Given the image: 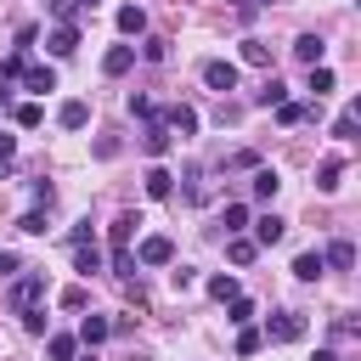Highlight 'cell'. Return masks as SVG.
<instances>
[{"label":"cell","mask_w":361,"mask_h":361,"mask_svg":"<svg viewBox=\"0 0 361 361\" xmlns=\"http://www.w3.org/2000/svg\"><path fill=\"white\" fill-rule=\"evenodd\" d=\"M259 338H265V344H293V338H305V316H299V310H276Z\"/></svg>","instance_id":"1"},{"label":"cell","mask_w":361,"mask_h":361,"mask_svg":"<svg viewBox=\"0 0 361 361\" xmlns=\"http://www.w3.org/2000/svg\"><path fill=\"white\" fill-rule=\"evenodd\" d=\"M203 85L209 90H237V62H226V56H214V62H203Z\"/></svg>","instance_id":"2"},{"label":"cell","mask_w":361,"mask_h":361,"mask_svg":"<svg viewBox=\"0 0 361 361\" xmlns=\"http://www.w3.org/2000/svg\"><path fill=\"white\" fill-rule=\"evenodd\" d=\"M39 299H45V276H23V282L11 288V310H17V316H28Z\"/></svg>","instance_id":"3"},{"label":"cell","mask_w":361,"mask_h":361,"mask_svg":"<svg viewBox=\"0 0 361 361\" xmlns=\"http://www.w3.org/2000/svg\"><path fill=\"white\" fill-rule=\"evenodd\" d=\"M282 237H288V220L282 214H259L254 220V248H276Z\"/></svg>","instance_id":"4"},{"label":"cell","mask_w":361,"mask_h":361,"mask_svg":"<svg viewBox=\"0 0 361 361\" xmlns=\"http://www.w3.org/2000/svg\"><path fill=\"white\" fill-rule=\"evenodd\" d=\"M45 51H51V56H73V51H79V28H73V23H56V28L45 34Z\"/></svg>","instance_id":"5"},{"label":"cell","mask_w":361,"mask_h":361,"mask_svg":"<svg viewBox=\"0 0 361 361\" xmlns=\"http://www.w3.org/2000/svg\"><path fill=\"white\" fill-rule=\"evenodd\" d=\"M158 124H164L169 135H197V113H192L186 102H175V107H169V113H164Z\"/></svg>","instance_id":"6"},{"label":"cell","mask_w":361,"mask_h":361,"mask_svg":"<svg viewBox=\"0 0 361 361\" xmlns=\"http://www.w3.org/2000/svg\"><path fill=\"white\" fill-rule=\"evenodd\" d=\"M135 259H141V265H169V259H175V243H169V237H141Z\"/></svg>","instance_id":"7"},{"label":"cell","mask_w":361,"mask_h":361,"mask_svg":"<svg viewBox=\"0 0 361 361\" xmlns=\"http://www.w3.org/2000/svg\"><path fill=\"white\" fill-rule=\"evenodd\" d=\"M293 56H299L305 68H322V56H327V39H322V34H299V39H293Z\"/></svg>","instance_id":"8"},{"label":"cell","mask_w":361,"mask_h":361,"mask_svg":"<svg viewBox=\"0 0 361 361\" xmlns=\"http://www.w3.org/2000/svg\"><path fill=\"white\" fill-rule=\"evenodd\" d=\"M17 79H23V85H28L34 96H45V90H56V68H45V62H28V68H23Z\"/></svg>","instance_id":"9"},{"label":"cell","mask_w":361,"mask_h":361,"mask_svg":"<svg viewBox=\"0 0 361 361\" xmlns=\"http://www.w3.org/2000/svg\"><path fill=\"white\" fill-rule=\"evenodd\" d=\"M130 62H135V45H107L102 73H107V79H118V73H130Z\"/></svg>","instance_id":"10"},{"label":"cell","mask_w":361,"mask_h":361,"mask_svg":"<svg viewBox=\"0 0 361 361\" xmlns=\"http://www.w3.org/2000/svg\"><path fill=\"white\" fill-rule=\"evenodd\" d=\"M56 124H62V130H85V124H90V102H62V107H56Z\"/></svg>","instance_id":"11"},{"label":"cell","mask_w":361,"mask_h":361,"mask_svg":"<svg viewBox=\"0 0 361 361\" xmlns=\"http://www.w3.org/2000/svg\"><path fill=\"white\" fill-rule=\"evenodd\" d=\"M135 226H141L135 214H118V220H113V231H107V237H113V254H130V243H135Z\"/></svg>","instance_id":"12"},{"label":"cell","mask_w":361,"mask_h":361,"mask_svg":"<svg viewBox=\"0 0 361 361\" xmlns=\"http://www.w3.org/2000/svg\"><path fill=\"white\" fill-rule=\"evenodd\" d=\"M73 271H79V276L102 271V248H96V237H90V243H73Z\"/></svg>","instance_id":"13"},{"label":"cell","mask_w":361,"mask_h":361,"mask_svg":"<svg viewBox=\"0 0 361 361\" xmlns=\"http://www.w3.org/2000/svg\"><path fill=\"white\" fill-rule=\"evenodd\" d=\"M107 333H113V322H107V316H85V322H79V333H73V338H79V344H90V350H96V344H102V338H107Z\"/></svg>","instance_id":"14"},{"label":"cell","mask_w":361,"mask_h":361,"mask_svg":"<svg viewBox=\"0 0 361 361\" xmlns=\"http://www.w3.org/2000/svg\"><path fill=\"white\" fill-rule=\"evenodd\" d=\"M169 141H175V135H169V130H164L158 118H152V124H147V135H141V147H147V158H164V152H169Z\"/></svg>","instance_id":"15"},{"label":"cell","mask_w":361,"mask_h":361,"mask_svg":"<svg viewBox=\"0 0 361 361\" xmlns=\"http://www.w3.org/2000/svg\"><path fill=\"white\" fill-rule=\"evenodd\" d=\"M141 180H147V197H169V192H175V175H169L164 164H152Z\"/></svg>","instance_id":"16"},{"label":"cell","mask_w":361,"mask_h":361,"mask_svg":"<svg viewBox=\"0 0 361 361\" xmlns=\"http://www.w3.org/2000/svg\"><path fill=\"white\" fill-rule=\"evenodd\" d=\"M45 355H51V361H73V355H79V338H73V333H51V338H45Z\"/></svg>","instance_id":"17"},{"label":"cell","mask_w":361,"mask_h":361,"mask_svg":"<svg viewBox=\"0 0 361 361\" xmlns=\"http://www.w3.org/2000/svg\"><path fill=\"white\" fill-rule=\"evenodd\" d=\"M248 186H254V197H259V203H271V197H276V186H282V175H276V169H254V180H248Z\"/></svg>","instance_id":"18"},{"label":"cell","mask_w":361,"mask_h":361,"mask_svg":"<svg viewBox=\"0 0 361 361\" xmlns=\"http://www.w3.org/2000/svg\"><path fill=\"white\" fill-rule=\"evenodd\" d=\"M322 265H333V271H350V265H355V248H350V237H338V243L322 254Z\"/></svg>","instance_id":"19"},{"label":"cell","mask_w":361,"mask_h":361,"mask_svg":"<svg viewBox=\"0 0 361 361\" xmlns=\"http://www.w3.org/2000/svg\"><path fill=\"white\" fill-rule=\"evenodd\" d=\"M243 288H237V276L231 271H220V276H209V299H220V305H231Z\"/></svg>","instance_id":"20"},{"label":"cell","mask_w":361,"mask_h":361,"mask_svg":"<svg viewBox=\"0 0 361 361\" xmlns=\"http://www.w3.org/2000/svg\"><path fill=\"white\" fill-rule=\"evenodd\" d=\"M118 34H147V11L141 6H118Z\"/></svg>","instance_id":"21"},{"label":"cell","mask_w":361,"mask_h":361,"mask_svg":"<svg viewBox=\"0 0 361 361\" xmlns=\"http://www.w3.org/2000/svg\"><path fill=\"white\" fill-rule=\"evenodd\" d=\"M220 226H226V237H243V226H248V203H226Z\"/></svg>","instance_id":"22"},{"label":"cell","mask_w":361,"mask_h":361,"mask_svg":"<svg viewBox=\"0 0 361 361\" xmlns=\"http://www.w3.org/2000/svg\"><path fill=\"white\" fill-rule=\"evenodd\" d=\"M254 254H259V248H254V237H226V259H231V265H248Z\"/></svg>","instance_id":"23"},{"label":"cell","mask_w":361,"mask_h":361,"mask_svg":"<svg viewBox=\"0 0 361 361\" xmlns=\"http://www.w3.org/2000/svg\"><path fill=\"white\" fill-rule=\"evenodd\" d=\"M322 271H327V265H322V254H316V248H310V254H299V259H293V276H299V282H316V276H322Z\"/></svg>","instance_id":"24"},{"label":"cell","mask_w":361,"mask_h":361,"mask_svg":"<svg viewBox=\"0 0 361 361\" xmlns=\"http://www.w3.org/2000/svg\"><path fill=\"white\" fill-rule=\"evenodd\" d=\"M243 62L248 68H271V45L265 39H243Z\"/></svg>","instance_id":"25"},{"label":"cell","mask_w":361,"mask_h":361,"mask_svg":"<svg viewBox=\"0 0 361 361\" xmlns=\"http://www.w3.org/2000/svg\"><path fill=\"white\" fill-rule=\"evenodd\" d=\"M11 118H17L23 130H39V124H45V107H39V102H17V113H11Z\"/></svg>","instance_id":"26"},{"label":"cell","mask_w":361,"mask_h":361,"mask_svg":"<svg viewBox=\"0 0 361 361\" xmlns=\"http://www.w3.org/2000/svg\"><path fill=\"white\" fill-rule=\"evenodd\" d=\"M338 175H344V164H338V158H327V164L316 169V192H338Z\"/></svg>","instance_id":"27"},{"label":"cell","mask_w":361,"mask_h":361,"mask_svg":"<svg viewBox=\"0 0 361 361\" xmlns=\"http://www.w3.org/2000/svg\"><path fill=\"white\" fill-rule=\"evenodd\" d=\"M305 118H310L305 102H276V124H305Z\"/></svg>","instance_id":"28"},{"label":"cell","mask_w":361,"mask_h":361,"mask_svg":"<svg viewBox=\"0 0 361 361\" xmlns=\"http://www.w3.org/2000/svg\"><path fill=\"white\" fill-rule=\"evenodd\" d=\"M141 56H147V62H164V56H169V39H164V34H147V39H141Z\"/></svg>","instance_id":"29"},{"label":"cell","mask_w":361,"mask_h":361,"mask_svg":"<svg viewBox=\"0 0 361 361\" xmlns=\"http://www.w3.org/2000/svg\"><path fill=\"white\" fill-rule=\"evenodd\" d=\"M254 102H259V107H276V102H288V90H282V79L271 73V79H265V90H259Z\"/></svg>","instance_id":"30"},{"label":"cell","mask_w":361,"mask_h":361,"mask_svg":"<svg viewBox=\"0 0 361 361\" xmlns=\"http://www.w3.org/2000/svg\"><path fill=\"white\" fill-rule=\"evenodd\" d=\"M226 322L248 327V322H254V299H243V293H237V299H231V310H226Z\"/></svg>","instance_id":"31"},{"label":"cell","mask_w":361,"mask_h":361,"mask_svg":"<svg viewBox=\"0 0 361 361\" xmlns=\"http://www.w3.org/2000/svg\"><path fill=\"white\" fill-rule=\"evenodd\" d=\"M259 350H265L259 327H243V333H237V355H259Z\"/></svg>","instance_id":"32"},{"label":"cell","mask_w":361,"mask_h":361,"mask_svg":"<svg viewBox=\"0 0 361 361\" xmlns=\"http://www.w3.org/2000/svg\"><path fill=\"white\" fill-rule=\"evenodd\" d=\"M333 135H338V141H350V135H355V102H350V107L333 118Z\"/></svg>","instance_id":"33"},{"label":"cell","mask_w":361,"mask_h":361,"mask_svg":"<svg viewBox=\"0 0 361 361\" xmlns=\"http://www.w3.org/2000/svg\"><path fill=\"white\" fill-rule=\"evenodd\" d=\"M310 90H316V102L333 90V68H310Z\"/></svg>","instance_id":"34"},{"label":"cell","mask_w":361,"mask_h":361,"mask_svg":"<svg viewBox=\"0 0 361 361\" xmlns=\"http://www.w3.org/2000/svg\"><path fill=\"white\" fill-rule=\"evenodd\" d=\"M17 231H28V237H39V231H45V214H39V209H28V214L17 220Z\"/></svg>","instance_id":"35"},{"label":"cell","mask_w":361,"mask_h":361,"mask_svg":"<svg viewBox=\"0 0 361 361\" xmlns=\"http://www.w3.org/2000/svg\"><path fill=\"white\" fill-rule=\"evenodd\" d=\"M85 305H90L85 288H62V310H85Z\"/></svg>","instance_id":"36"},{"label":"cell","mask_w":361,"mask_h":361,"mask_svg":"<svg viewBox=\"0 0 361 361\" xmlns=\"http://www.w3.org/2000/svg\"><path fill=\"white\" fill-rule=\"evenodd\" d=\"M51 17H56V23H73V17H79V0H51Z\"/></svg>","instance_id":"37"},{"label":"cell","mask_w":361,"mask_h":361,"mask_svg":"<svg viewBox=\"0 0 361 361\" xmlns=\"http://www.w3.org/2000/svg\"><path fill=\"white\" fill-rule=\"evenodd\" d=\"M130 113H135V118H158V113H152V102H147V96H130Z\"/></svg>","instance_id":"38"},{"label":"cell","mask_w":361,"mask_h":361,"mask_svg":"<svg viewBox=\"0 0 361 361\" xmlns=\"http://www.w3.org/2000/svg\"><path fill=\"white\" fill-rule=\"evenodd\" d=\"M11 152H17V141H11V135H0V175H6V164H11Z\"/></svg>","instance_id":"39"},{"label":"cell","mask_w":361,"mask_h":361,"mask_svg":"<svg viewBox=\"0 0 361 361\" xmlns=\"http://www.w3.org/2000/svg\"><path fill=\"white\" fill-rule=\"evenodd\" d=\"M11 271H17V254H11V248H0V276H11Z\"/></svg>","instance_id":"40"},{"label":"cell","mask_w":361,"mask_h":361,"mask_svg":"<svg viewBox=\"0 0 361 361\" xmlns=\"http://www.w3.org/2000/svg\"><path fill=\"white\" fill-rule=\"evenodd\" d=\"M231 6H237V11H254V6H265V0H231Z\"/></svg>","instance_id":"41"},{"label":"cell","mask_w":361,"mask_h":361,"mask_svg":"<svg viewBox=\"0 0 361 361\" xmlns=\"http://www.w3.org/2000/svg\"><path fill=\"white\" fill-rule=\"evenodd\" d=\"M6 102H11V85H6V79H0V107H6Z\"/></svg>","instance_id":"42"},{"label":"cell","mask_w":361,"mask_h":361,"mask_svg":"<svg viewBox=\"0 0 361 361\" xmlns=\"http://www.w3.org/2000/svg\"><path fill=\"white\" fill-rule=\"evenodd\" d=\"M310 361H338V355H333V350H316V355H310Z\"/></svg>","instance_id":"43"},{"label":"cell","mask_w":361,"mask_h":361,"mask_svg":"<svg viewBox=\"0 0 361 361\" xmlns=\"http://www.w3.org/2000/svg\"><path fill=\"white\" fill-rule=\"evenodd\" d=\"M73 361H96V355H73Z\"/></svg>","instance_id":"44"},{"label":"cell","mask_w":361,"mask_h":361,"mask_svg":"<svg viewBox=\"0 0 361 361\" xmlns=\"http://www.w3.org/2000/svg\"><path fill=\"white\" fill-rule=\"evenodd\" d=\"M79 6H96V0H79Z\"/></svg>","instance_id":"45"}]
</instances>
